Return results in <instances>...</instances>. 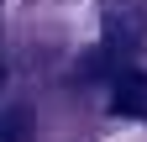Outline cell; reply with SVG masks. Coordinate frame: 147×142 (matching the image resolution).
<instances>
[{
  "label": "cell",
  "mask_w": 147,
  "mask_h": 142,
  "mask_svg": "<svg viewBox=\"0 0 147 142\" xmlns=\"http://www.w3.org/2000/svg\"><path fill=\"white\" fill-rule=\"evenodd\" d=\"M110 111L116 116H147V79L142 74H121L110 84Z\"/></svg>",
  "instance_id": "obj_2"
},
{
  "label": "cell",
  "mask_w": 147,
  "mask_h": 142,
  "mask_svg": "<svg viewBox=\"0 0 147 142\" xmlns=\"http://www.w3.org/2000/svg\"><path fill=\"white\" fill-rule=\"evenodd\" d=\"M105 53H131L147 37V0H100Z\"/></svg>",
  "instance_id": "obj_1"
},
{
  "label": "cell",
  "mask_w": 147,
  "mask_h": 142,
  "mask_svg": "<svg viewBox=\"0 0 147 142\" xmlns=\"http://www.w3.org/2000/svg\"><path fill=\"white\" fill-rule=\"evenodd\" d=\"M0 79H5V68H0Z\"/></svg>",
  "instance_id": "obj_4"
},
{
  "label": "cell",
  "mask_w": 147,
  "mask_h": 142,
  "mask_svg": "<svg viewBox=\"0 0 147 142\" xmlns=\"http://www.w3.org/2000/svg\"><path fill=\"white\" fill-rule=\"evenodd\" d=\"M32 137V111L26 105H16V111L0 116V142H26Z\"/></svg>",
  "instance_id": "obj_3"
}]
</instances>
